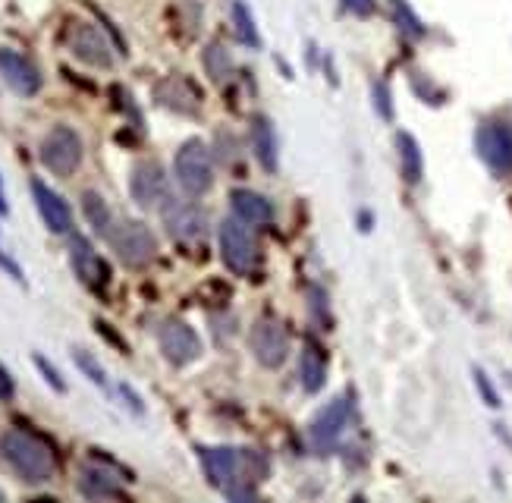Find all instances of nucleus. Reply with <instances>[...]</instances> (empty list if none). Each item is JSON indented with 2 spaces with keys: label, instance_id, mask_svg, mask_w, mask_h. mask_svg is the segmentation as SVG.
<instances>
[{
  "label": "nucleus",
  "instance_id": "f257e3e1",
  "mask_svg": "<svg viewBox=\"0 0 512 503\" xmlns=\"http://www.w3.org/2000/svg\"><path fill=\"white\" fill-rule=\"evenodd\" d=\"M198 456H202L208 481L217 491H224L230 500H252L258 481H264L267 472H271L264 453H258V450L202 447Z\"/></svg>",
  "mask_w": 512,
  "mask_h": 503
},
{
  "label": "nucleus",
  "instance_id": "f03ea898",
  "mask_svg": "<svg viewBox=\"0 0 512 503\" xmlns=\"http://www.w3.org/2000/svg\"><path fill=\"white\" fill-rule=\"evenodd\" d=\"M0 453H4L7 466L26 481V485H44L54 478L57 459L48 444H41L35 434L10 428L0 434Z\"/></svg>",
  "mask_w": 512,
  "mask_h": 503
},
{
  "label": "nucleus",
  "instance_id": "7ed1b4c3",
  "mask_svg": "<svg viewBox=\"0 0 512 503\" xmlns=\"http://www.w3.org/2000/svg\"><path fill=\"white\" fill-rule=\"evenodd\" d=\"M107 239L126 268H145L158 255V236L142 221H120L117 227H110Z\"/></svg>",
  "mask_w": 512,
  "mask_h": 503
},
{
  "label": "nucleus",
  "instance_id": "20e7f679",
  "mask_svg": "<svg viewBox=\"0 0 512 503\" xmlns=\"http://www.w3.org/2000/svg\"><path fill=\"white\" fill-rule=\"evenodd\" d=\"M38 158L57 177H73L82 164V139L70 126H54L38 145Z\"/></svg>",
  "mask_w": 512,
  "mask_h": 503
},
{
  "label": "nucleus",
  "instance_id": "39448f33",
  "mask_svg": "<svg viewBox=\"0 0 512 503\" xmlns=\"http://www.w3.org/2000/svg\"><path fill=\"white\" fill-rule=\"evenodd\" d=\"M220 258L239 277L252 274L258 265V243L249 224H242L239 217H230V221L220 224Z\"/></svg>",
  "mask_w": 512,
  "mask_h": 503
},
{
  "label": "nucleus",
  "instance_id": "423d86ee",
  "mask_svg": "<svg viewBox=\"0 0 512 503\" xmlns=\"http://www.w3.org/2000/svg\"><path fill=\"white\" fill-rule=\"evenodd\" d=\"M176 180L180 186L198 199V195H205L214 183V161H211V151L205 142L198 139H189L180 151H176Z\"/></svg>",
  "mask_w": 512,
  "mask_h": 503
},
{
  "label": "nucleus",
  "instance_id": "0eeeda50",
  "mask_svg": "<svg viewBox=\"0 0 512 503\" xmlns=\"http://www.w3.org/2000/svg\"><path fill=\"white\" fill-rule=\"evenodd\" d=\"M66 48L70 54L85 63V67H95V70H110L114 67V51H110L107 38L98 32V26L85 23V19H73L70 26H66Z\"/></svg>",
  "mask_w": 512,
  "mask_h": 503
},
{
  "label": "nucleus",
  "instance_id": "6e6552de",
  "mask_svg": "<svg viewBox=\"0 0 512 503\" xmlns=\"http://www.w3.org/2000/svg\"><path fill=\"white\" fill-rule=\"evenodd\" d=\"M349 415H352L349 397L330 400V403L315 415V422H311V428H308L311 447H315L318 453H330L333 447L340 444V437H343V431H346V425H349Z\"/></svg>",
  "mask_w": 512,
  "mask_h": 503
},
{
  "label": "nucleus",
  "instance_id": "1a4fd4ad",
  "mask_svg": "<svg viewBox=\"0 0 512 503\" xmlns=\"http://www.w3.org/2000/svg\"><path fill=\"white\" fill-rule=\"evenodd\" d=\"M249 346L255 359L264 368H280L289 359V337L283 331V324L274 318H258L252 334H249Z\"/></svg>",
  "mask_w": 512,
  "mask_h": 503
},
{
  "label": "nucleus",
  "instance_id": "9d476101",
  "mask_svg": "<svg viewBox=\"0 0 512 503\" xmlns=\"http://www.w3.org/2000/svg\"><path fill=\"white\" fill-rule=\"evenodd\" d=\"M158 340H161L164 359L173 365H189L202 356V340H198V334L180 318H167L158 331Z\"/></svg>",
  "mask_w": 512,
  "mask_h": 503
},
{
  "label": "nucleus",
  "instance_id": "9b49d317",
  "mask_svg": "<svg viewBox=\"0 0 512 503\" xmlns=\"http://www.w3.org/2000/svg\"><path fill=\"white\" fill-rule=\"evenodd\" d=\"M164 224L170 230L173 239H180V243H198V239L205 236V214L198 205L192 202H180V199H164Z\"/></svg>",
  "mask_w": 512,
  "mask_h": 503
},
{
  "label": "nucleus",
  "instance_id": "f8f14e48",
  "mask_svg": "<svg viewBox=\"0 0 512 503\" xmlns=\"http://www.w3.org/2000/svg\"><path fill=\"white\" fill-rule=\"evenodd\" d=\"M478 151L491 170L512 173V126L509 123H484L478 129Z\"/></svg>",
  "mask_w": 512,
  "mask_h": 503
},
{
  "label": "nucleus",
  "instance_id": "ddd939ff",
  "mask_svg": "<svg viewBox=\"0 0 512 503\" xmlns=\"http://www.w3.org/2000/svg\"><path fill=\"white\" fill-rule=\"evenodd\" d=\"M0 76H4V82L16 95L29 98V95H38L41 89V73L35 63L10 48H0Z\"/></svg>",
  "mask_w": 512,
  "mask_h": 503
},
{
  "label": "nucleus",
  "instance_id": "4468645a",
  "mask_svg": "<svg viewBox=\"0 0 512 503\" xmlns=\"http://www.w3.org/2000/svg\"><path fill=\"white\" fill-rule=\"evenodd\" d=\"M132 199H136L142 208H151L167 199V177L164 167L154 161H142L136 170H132V183H129Z\"/></svg>",
  "mask_w": 512,
  "mask_h": 503
},
{
  "label": "nucleus",
  "instance_id": "2eb2a0df",
  "mask_svg": "<svg viewBox=\"0 0 512 503\" xmlns=\"http://www.w3.org/2000/svg\"><path fill=\"white\" fill-rule=\"evenodd\" d=\"M32 195H35V205H38L41 221L48 224L51 233H70L73 230L70 205H66L51 186H44L41 180H32Z\"/></svg>",
  "mask_w": 512,
  "mask_h": 503
},
{
  "label": "nucleus",
  "instance_id": "dca6fc26",
  "mask_svg": "<svg viewBox=\"0 0 512 503\" xmlns=\"http://www.w3.org/2000/svg\"><path fill=\"white\" fill-rule=\"evenodd\" d=\"M230 205H233V214L242 224H249V227H271L274 224L271 199H264V195L255 189H233Z\"/></svg>",
  "mask_w": 512,
  "mask_h": 503
},
{
  "label": "nucleus",
  "instance_id": "f3484780",
  "mask_svg": "<svg viewBox=\"0 0 512 503\" xmlns=\"http://www.w3.org/2000/svg\"><path fill=\"white\" fill-rule=\"evenodd\" d=\"M70 261H73L79 280L88 283V287H101V283H104V265H101V258L95 255L92 243H88V239L79 236V233L70 236Z\"/></svg>",
  "mask_w": 512,
  "mask_h": 503
},
{
  "label": "nucleus",
  "instance_id": "a211bd4d",
  "mask_svg": "<svg viewBox=\"0 0 512 503\" xmlns=\"http://www.w3.org/2000/svg\"><path fill=\"white\" fill-rule=\"evenodd\" d=\"M158 101L164 107H170V111H180V114H198V92H195V85L186 82L183 76H170L158 85Z\"/></svg>",
  "mask_w": 512,
  "mask_h": 503
},
{
  "label": "nucleus",
  "instance_id": "6ab92c4d",
  "mask_svg": "<svg viewBox=\"0 0 512 503\" xmlns=\"http://www.w3.org/2000/svg\"><path fill=\"white\" fill-rule=\"evenodd\" d=\"M79 494L82 497H92V500H104V497H126L120 478H114L107 469H95V466H85L79 472Z\"/></svg>",
  "mask_w": 512,
  "mask_h": 503
},
{
  "label": "nucleus",
  "instance_id": "aec40b11",
  "mask_svg": "<svg viewBox=\"0 0 512 503\" xmlns=\"http://www.w3.org/2000/svg\"><path fill=\"white\" fill-rule=\"evenodd\" d=\"M299 375H302V387L308 393H318L327 381V359L324 353L315 346V343H308L302 349V359H299Z\"/></svg>",
  "mask_w": 512,
  "mask_h": 503
},
{
  "label": "nucleus",
  "instance_id": "412c9836",
  "mask_svg": "<svg viewBox=\"0 0 512 503\" xmlns=\"http://www.w3.org/2000/svg\"><path fill=\"white\" fill-rule=\"evenodd\" d=\"M252 139H255L258 161H261L267 170H277V145H274L271 123H267L264 117H255V123H252Z\"/></svg>",
  "mask_w": 512,
  "mask_h": 503
},
{
  "label": "nucleus",
  "instance_id": "4be33fe9",
  "mask_svg": "<svg viewBox=\"0 0 512 503\" xmlns=\"http://www.w3.org/2000/svg\"><path fill=\"white\" fill-rule=\"evenodd\" d=\"M205 70L217 85H224L233 76V57L224 45H220V41H211V45L205 48Z\"/></svg>",
  "mask_w": 512,
  "mask_h": 503
},
{
  "label": "nucleus",
  "instance_id": "5701e85b",
  "mask_svg": "<svg viewBox=\"0 0 512 503\" xmlns=\"http://www.w3.org/2000/svg\"><path fill=\"white\" fill-rule=\"evenodd\" d=\"M396 148H399V161H403V177L409 183L421 180V148L409 133H399L396 136Z\"/></svg>",
  "mask_w": 512,
  "mask_h": 503
},
{
  "label": "nucleus",
  "instance_id": "b1692460",
  "mask_svg": "<svg viewBox=\"0 0 512 503\" xmlns=\"http://www.w3.org/2000/svg\"><path fill=\"white\" fill-rule=\"evenodd\" d=\"M233 26H236V38L242 41V45L261 48V35H258V26L252 19V10H249V4H242V0L233 4Z\"/></svg>",
  "mask_w": 512,
  "mask_h": 503
},
{
  "label": "nucleus",
  "instance_id": "393cba45",
  "mask_svg": "<svg viewBox=\"0 0 512 503\" xmlns=\"http://www.w3.org/2000/svg\"><path fill=\"white\" fill-rule=\"evenodd\" d=\"M82 211H85V221L95 227V233H110V208H107V202L101 199L98 192H85L82 195Z\"/></svg>",
  "mask_w": 512,
  "mask_h": 503
},
{
  "label": "nucleus",
  "instance_id": "a878e982",
  "mask_svg": "<svg viewBox=\"0 0 512 503\" xmlns=\"http://www.w3.org/2000/svg\"><path fill=\"white\" fill-rule=\"evenodd\" d=\"M393 16H396L399 29H403L406 35H412V38L425 35V26L418 23V16H415V13L409 10V4H406V0H393Z\"/></svg>",
  "mask_w": 512,
  "mask_h": 503
},
{
  "label": "nucleus",
  "instance_id": "bb28decb",
  "mask_svg": "<svg viewBox=\"0 0 512 503\" xmlns=\"http://www.w3.org/2000/svg\"><path fill=\"white\" fill-rule=\"evenodd\" d=\"M76 365L85 371V375L88 378H92L98 387H107V378H104V368L92 359V356H88V353H82V349H76Z\"/></svg>",
  "mask_w": 512,
  "mask_h": 503
},
{
  "label": "nucleus",
  "instance_id": "cd10ccee",
  "mask_svg": "<svg viewBox=\"0 0 512 503\" xmlns=\"http://www.w3.org/2000/svg\"><path fill=\"white\" fill-rule=\"evenodd\" d=\"M35 365L44 371V378H48V384H51L54 390H63V381L57 378V371L51 368V362H48V359H44V356H35Z\"/></svg>",
  "mask_w": 512,
  "mask_h": 503
},
{
  "label": "nucleus",
  "instance_id": "c85d7f7f",
  "mask_svg": "<svg viewBox=\"0 0 512 503\" xmlns=\"http://www.w3.org/2000/svg\"><path fill=\"white\" fill-rule=\"evenodd\" d=\"M13 393H16V384H13V378H10V371L0 365V400H13Z\"/></svg>",
  "mask_w": 512,
  "mask_h": 503
},
{
  "label": "nucleus",
  "instance_id": "c756f323",
  "mask_svg": "<svg viewBox=\"0 0 512 503\" xmlns=\"http://www.w3.org/2000/svg\"><path fill=\"white\" fill-rule=\"evenodd\" d=\"M343 7L355 16H371L374 13V0H343Z\"/></svg>",
  "mask_w": 512,
  "mask_h": 503
},
{
  "label": "nucleus",
  "instance_id": "7c9ffc66",
  "mask_svg": "<svg viewBox=\"0 0 512 503\" xmlns=\"http://www.w3.org/2000/svg\"><path fill=\"white\" fill-rule=\"evenodd\" d=\"M374 98H377V111H381V117L390 120V104H387V89H384V85H374Z\"/></svg>",
  "mask_w": 512,
  "mask_h": 503
},
{
  "label": "nucleus",
  "instance_id": "2f4dec72",
  "mask_svg": "<svg viewBox=\"0 0 512 503\" xmlns=\"http://www.w3.org/2000/svg\"><path fill=\"white\" fill-rule=\"evenodd\" d=\"M478 387L484 390V397H487V406H500V400H497V393L491 390V384H487V378L478 371Z\"/></svg>",
  "mask_w": 512,
  "mask_h": 503
},
{
  "label": "nucleus",
  "instance_id": "473e14b6",
  "mask_svg": "<svg viewBox=\"0 0 512 503\" xmlns=\"http://www.w3.org/2000/svg\"><path fill=\"white\" fill-rule=\"evenodd\" d=\"M0 500H4V491H0Z\"/></svg>",
  "mask_w": 512,
  "mask_h": 503
}]
</instances>
